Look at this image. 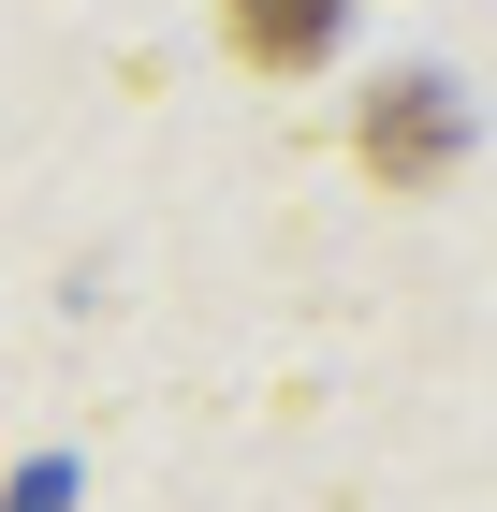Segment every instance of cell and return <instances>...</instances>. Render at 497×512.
<instances>
[{"mask_svg": "<svg viewBox=\"0 0 497 512\" xmlns=\"http://www.w3.org/2000/svg\"><path fill=\"white\" fill-rule=\"evenodd\" d=\"M366 176L381 191H424V176H454V147H468V103H454V74H381L366 88Z\"/></svg>", "mask_w": 497, "mask_h": 512, "instance_id": "6da1fadb", "label": "cell"}, {"mask_svg": "<svg viewBox=\"0 0 497 512\" xmlns=\"http://www.w3.org/2000/svg\"><path fill=\"white\" fill-rule=\"evenodd\" d=\"M337 15H351V0H220V30H234L249 74H307V59L337 44Z\"/></svg>", "mask_w": 497, "mask_h": 512, "instance_id": "7a4b0ae2", "label": "cell"}, {"mask_svg": "<svg viewBox=\"0 0 497 512\" xmlns=\"http://www.w3.org/2000/svg\"><path fill=\"white\" fill-rule=\"evenodd\" d=\"M15 512H59V469H30V483H15Z\"/></svg>", "mask_w": 497, "mask_h": 512, "instance_id": "3957f363", "label": "cell"}]
</instances>
